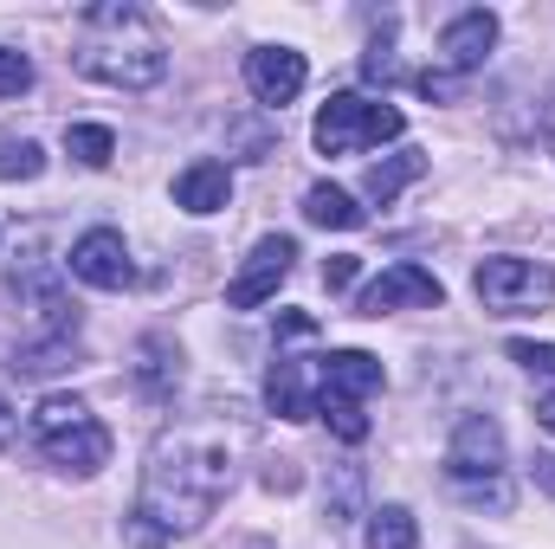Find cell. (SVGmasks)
<instances>
[{"label":"cell","mask_w":555,"mask_h":549,"mask_svg":"<svg viewBox=\"0 0 555 549\" xmlns=\"http://www.w3.org/2000/svg\"><path fill=\"white\" fill-rule=\"evenodd\" d=\"M227 446L214 433H162L149 465H142V491H137V524L130 537L142 549L168 544V537H188L214 518V505L227 498Z\"/></svg>","instance_id":"cell-1"},{"label":"cell","mask_w":555,"mask_h":549,"mask_svg":"<svg viewBox=\"0 0 555 549\" xmlns=\"http://www.w3.org/2000/svg\"><path fill=\"white\" fill-rule=\"evenodd\" d=\"M78 72L111 85V91H149L168 78V46L155 33V20L130 7V0H104V7H85L78 20Z\"/></svg>","instance_id":"cell-2"},{"label":"cell","mask_w":555,"mask_h":549,"mask_svg":"<svg viewBox=\"0 0 555 549\" xmlns=\"http://www.w3.org/2000/svg\"><path fill=\"white\" fill-rule=\"evenodd\" d=\"M33 439H39V452H46L52 465H65V472H85V478H91V472L111 465V426L85 408L78 395H46V401L33 408Z\"/></svg>","instance_id":"cell-3"},{"label":"cell","mask_w":555,"mask_h":549,"mask_svg":"<svg viewBox=\"0 0 555 549\" xmlns=\"http://www.w3.org/2000/svg\"><path fill=\"white\" fill-rule=\"evenodd\" d=\"M382 362L369 356V349H330L323 356V388H317V413L330 420V433L336 439H349V446H362L369 439V413L362 401L369 395H382Z\"/></svg>","instance_id":"cell-4"},{"label":"cell","mask_w":555,"mask_h":549,"mask_svg":"<svg viewBox=\"0 0 555 549\" xmlns=\"http://www.w3.org/2000/svg\"><path fill=\"white\" fill-rule=\"evenodd\" d=\"M408 130V117L395 104H375V98H356V91H336L323 111H317V130L310 142L323 155H362V149H382Z\"/></svg>","instance_id":"cell-5"},{"label":"cell","mask_w":555,"mask_h":549,"mask_svg":"<svg viewBox=\"0 0 555 549\" xmlns=\"http://www.w3.org/2000/svg\"><path fill=\"white\" fill-rule=\"evenodd\" d=\"M478 304L498 310V317H517V310H543L555 297V272L537 266V259H517V253H498L478 266Z\"/></svg>","instance_id":"cell-6"},{"label":"cell","mask_w":555,"mask_h":549,"mask_svg":"<svg viewBox=\"0 0 555 549\" xmlns=\"http://www.w3.org/2000/svg\"><path fill=\"white\" fill-rule=\"evenodd\" d=\"M446 478H452L459 491H472V485H498V478H504V426H498L491 413H465V420L452 426Z\"/></svg>","instance_id":"cell-7"},{"label":"cell","mask_w":555,"mask_h":549,"mask_svg":"<svg viewBox=\"0 0 555 549\" xmlns=\"http://www.w3.org/2000/svg\"><path fill=\"white\" fill-rule=\"evenodd\" d=\"M291 266H297V240H284V233H266V240L246 253L240 278L227 284V304H233V310H259L266 297H278V284L291 278Z\"/></svg>","instance_id":"cell-8"},{"label":"cell","mask_w":555,"mask_h":549,"mask_svg":"<svg viewBox=\"0 0 555 549\" xmlns=\"http://www.w3.org/2000/svg\"><path fill=\"white\" fill-rule=\"evenodd\" d=\"M408 304L414 310H439L446 304V284L426 272V266H414V259L388 266V272L362 291V317H388V310H408Z\"/></svg>","instance_id":"cell-9"},{"label":"cell","mask_w":555,"mask_h":549,"mask_svg":"<svg viewBox=\"0 0 555 549\" xmlns=\"http://www.w3.org/2000/svg\"><path fill=\"white\" fill-rule=\"evenodd\" d=\"M491 46H498V13H485V7H465V13H452L446 26H439V65H446V78L459 72H478L485 59H491Z\"/></svg>","instance_id":"cell-10"},{"label":"cell","mask_w":555,"mask_h":549,"mask_svg":"<svg viewBox=\"0 0 555 549\" xmlns=\"http://www.w3.org/2000/svg\"><path fill=\"white\" fill-rule=\"evenodd\" d=\"M304 78H310V65H304V52H291V46H259V52H246V91H253L259 104H272V111H284V104L304 91Z\"/></svg>","instance_id":"cell-11"},{"label":"cell","mask_w":555,"mask_h":549,"mask_svg":"<svg viewBox=\"0 0 555 549\" xmlns=\"http://www.w3.org/2000/svg\"><path fill=\"white\" fill-rule=\"evenodd\" d=\"M72 278H85V284H98V291H124V284H137V266H130L124 233L91 227V233L72 246Z\"/></svg>","instance_id":"cell-12"},{"label":"cell","mask_w":555,"mask_h":549,"mask_svg":"<svg viewBox=\"0 0 555 549\" xmlns=\"http://www.w3.org/2000/svg\"><path fill=\"white\" fill-rule=\"evenodd\" d=\"M227 201H233L227 162H194V168L175 175V207H188V214H220Z\"/></svg>","instance_id":"cell-13"},{"label":"cell","mask_w":555,"mask_h":549,"mask_svg":"<svg viewBox=\"0 0 555 549\" xmlns=\"http://www.w3.org/2000/svg\"><path fill=\"white\" fill-rule=\"evenodd\" d=\"M7 284H13L20 297H33V304H39V317H52L59 330H78V304H65V284H59V272H52V266H26V272L13 266V272H7Z\"/></svg>","instance_id":"cell-14"},{"label":"cell","mask_w":555,"mask_h":549,"mask_svg":"<svg viewBox=\"0 0 555 549\" xmlns=\"http://www.w3.org/2000/svg\"><path fill=\"white\" fill-rule=\"evenodd\" d=\"M266 408H272L278 420H310V413H317V395L304 388V362L278 356L272 375H266Z\"/></svg>","instance_id":"cell-15"},{"label":"cell","mask_w":555,"mask_h":549,"mask_svg":"<svg viewBox=\"0 0 555 549\" xmlns=\"http://www.w3.org/2000/svg\"><path fill=\"white\" fill-rule=\"evenodd\" d=\"M304 220L310 227H336V233H356L369 214L356 207V194H343V188H330V181H317L310 194H304Z\"/></svg>","instance_id":"cell-16"},{"label":"cell","mask_w":555,"mask_h":549,"mask_svg":"<svg viewBox=\"0 0 555 549\" xmlns=\"http://www.w3.org/2000/svg\"><path fill=\"white\" fill-rule=\"evenodd\" d=\"M420 175H426V155H420V149H401V155H388V162H375V168H369L362 194H369L375 207H388V201H395L408 181H420Z\"/></svg>","instance_id":"cell-17"},{"label":"cell","mask_w":555,"mask_h":549,"mask_svg":"<svg viewBox=\"0 0 555 549\" xmlns=\"http://www.w3.org/2000/svg\"><path fill=\"white\" fill-rule=\"evenodd\" d=\"M137 356H142V362H137L142 388H149V395H175V382H181V356L168 349V336H142Z\"/></svg>","instance_id":"cell-18"},{"label":"cell","mask_w":555,"mask_h":549,"mask_svg":"<svg viewBox=\"0 0 555 549\" xmlns=\"http://www.w3.org/2000/svg\"><path fill=\"white\" fill-rule=\"evenodd\" d=\"M369 549H420V524L408 505H382L369 511Z\"/></svg>","instance_id":"cell-19"},{"label":"cell","mask_w":555,"mask_h":549,"mask_svg":"<svg viewBox=\"0 0 555 549\" xmlns=\"http://www.w3.org/2000/svg\"><path fill=\"white\" fill-rule=\"evenodd\" d=\"M65 149H72L85 168H104V162L117 155V137H111L104 124H72V130H65Z\"/></svg>","instance_id":"cell-20"},{"label":"cell","mask_w":555,"mask_h":549,"mask_svg":"<svg viewBox=\"0 0 555 549\" xmlns=\"http://www.w3.org/2000/svg\"><path fill=\"white\" fill-rule=\"evenodd\" d=\"M39 175H46L39 142H0V181H39Z\"/></svg>","instance_id":"cell-21"},{"label":"cell","mask_w":555,"mask_h":549,"mask_svg":"<svg viewBox=\"0 0 555 549\" xmlns=\"http://www.w3.org/2000/svg\"><path fill=\"white\" fill-rule=\"evenodd\" d=\"M20 91H33V59L0 46V98H20Z\"/></svg>","instance_id":"cell-22"},{"label":"cell","mask_w":555,"mask_h":549,"mask_svg":"<svg viewBox=\"0 0 555 549\" xmlns=\"http://www.w3.org/2000/svg\"><path fill=\"white\" fill-rule=\"evenodd\" d=\"M59 356H65V343H39V349L13 356V369H20V375H52V369H65Z\"/></svg>","instance_id":"cell-23"},{"label":"cell","mask_w":555,"mask_h":549,"mask_svg":"<svg viewBox=\"0 0 555 549\" xmlns=\"http://www.w3.org/2000/svg\"><path fill=\"white\" fill-rule=\"evenodd\" d=\"M511 362H524L537 375H555V343H511Z\"/></svg>","instance_id":"cell-24"},{"label":"cell","mask_w":555,"mask_h":549,"mask_svg":"<svg viewBox=\"0 0 555 549\" xmlns=\"http://www.w3.org/2000/svg\"><path fill=\"white\" fill-rule=\"evenodd\" d=\"M356 272H362V259H356V253L323 259V284H330V291H349V284H356Z\"/></svg>","instance_id":"cell-25"},{"label":"cell","mask_w":555,"mask_h":549,"mask_svg":"<svg viewBox=\"0 0 555 549\" xmlns=\"http://www.w3.org/2000/svg\"><path fill=\"white\" fill-rule=\"evenodd\" d=\"M278 336H284V343H304V336H317V317H310V310H284V317H278Z\"/></svg>","instance_id":"cell-26"},{"label":"cell","mask_w":555,"mask_h":549,"mask_svg":"<svg viewBox=\"0 0 555 549\" xmlns=\"http://www.w3.org/2000/svg\"><path fill=\"white\" fill-rule=\"evenodd\" d=\"M537 420H543V426H550V433H555V388H550V395H543V401H537Z\"/></svg>","instance_id":"cell-27"},{"label":"cell","mask_w":555,"mask_h":549,"mask_svg":"<svg viewBox=\"0 0 555 549\" xmlns=\"http://www.w3.org/2000/svg\"><path fill=\"white\" fill-rule=\"evenodd\" d=\"M13 426H20V420H13V408H7V401H0V446L13 439Z\"/></svg>","instance_id":"cell-28"},{"label":"cell","mask_w":555,"mask_h":549,"mask_svg":"<svg viewBox=\"0 0 555 549\" xmlns=\"http://www.w3.org/2000/svg\"><path fill=\"white\" fill-rule=\"evenodd\" d=\"M537 478H543V485L555 491V459H537Z\"/></svg>","instance_id":"cell-29"},{"label":"cell","mask_w":555,"mask_h":549,"mask_svg":"<svg viewBox=\"0 0 555 549\" xmlns=\"http://www.w3.org/2000/svg\"><path fill=\"white\" fill-rule=\"evenodd\" d=\"M543 130H550V149H555V91H550V111H543Z\"/></svg>","instance_id":"cell-30"}]
</instances>
